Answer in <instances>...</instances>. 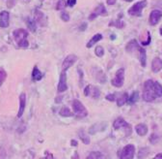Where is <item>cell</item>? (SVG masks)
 <instances>
[{
  "label": "cell",
  "mask_w": 162,
  "mask_h": 159,
  "mask_svg": "<svg viewBox=\"0 0 162 159\" xmlns=\"http://www.w3.org/2000/svg\"><path fill=\"white\" fill-rule=\"evenodd\" d=\"M95 55L99 56V57L103 56V54H104V49H103V48L100 47V46H98L97 48H95Z\"/></svg>",
  "instance_id": "obj_31"
},
{
  "label": "cell",
  "mask_w": 162,
  "mask_h": 159,
  "mask_svg": "<svg viewBox=\"0 0 162 159\" xmlns=\"http://www.w3.org/2000/svg\"><path fill=\"white\" fill-rule=\"evenodd\" d=\"M139 59H140V63H141L142 67H146L147 65V54L146 50L140 47L139 49Z\"/></svg>",
  "instance_id": "obj_19"
},
{
  "label": "cell",
  "mask_w": 162,
  "mask_h": 159,
  "mask_svg": "<svg viewBox=\"0 0 162 159\" xmlns=\"http://www.w3.org/2000/svg\"><path fill=\"white\" fill-rule=\"evenodd\" d=\"M149 148H141L139 150V153H138V158H144L146 157L147 155L149 154Z\"/></svg>",
  "instance_id": "obj_30"
},
{
  "label": "cell",
  "mask_w": 162,
  "mask_h": 159,
  "mask_svg": "<svg viewBox=\"0 0 162 159\" xmlns=\"http://www.w3.org/2000/svg\"><path fill=\"white\" fill-rule=\"evenodd\" d=\"M86 27H87V24H83L82 25L80 26L79 29H80V30H82V31H84V30L86 29Z\"/></svg>",
  "instance_id": "obj_40"
},
{
  "label": "cell",
  "mask_w": 162,
  "mask_h": 159,
  "mask_svg": "<svg viewBox=\"0 0 162 159\" xmlns=\"http://www.w3.org/2000/svg\"><path fill=\"white\" fill-rule=\"evenodd\" d=\"M76 4V0H68L67 1V5L70 7H73Z\"/></svg>",
  "instance_id": "obj_37"
},
{
  "label": "cell",
  "mask_w": 162,
  "mask_h": 159,
  "mask_svg": "<svg viewBox=\"0 0 162 159\" xmlns=\"http://www.w3.org/2000/svg\"><path fill=\"white\" fill-rule=\"evenodd\" d=\"M61 19L64 20V21H69L70 20V15L68 13H66V12H63L61 14Z\"/></svg>",
  "instance_id": "obj_35"
},
{
  "label": "cell",
  "mask_w": 162,
  "mask_h": 159,
  "mask_svg": "<svg viewBox=\"0 0 162 159\" xmlns=\"http://www.w3.org/2000/svg\"><path fill=\"white\" fill-rule=\"evenodd\" d=\"M110 38H111V40H112V39L114 40V39H115V35H111V37H110Z\"/></svg>",
  "instance_id": "obj_44"
},
{
  "label": "cell",
  "mask_w": 162,
  "mask_h": 159,
  "mask_svg": "<svg viewBox=\"0 0 162 159\" xmlns=\"http://www.w3.org/2000/svg\"><path fill=\"white\" fill-rule=\"evenodd\" d=\"M113 127H114V129L118 130V129H121V128H123V127L128 128V127H130V126H129V124H128V122H127L126 120H124L123 118H118L114 121Z\"/></svg>",
  "instance_id": "obj_15"
},
{
  "label": "cell",
  "mask_w": 162,
  "mask_h": 159,
  "mask_svg": "<svg viewBox=\"0 0 162 159\" xmlns=\"http://www.w3.org/2000/svg\"><path fill=\"white\" fill-rule=\"evenodd\" d=\"M61 101H62V96L56 97V99H55V102H56V103H60Z\"/></svg>",
  "instance_id": "obj_41"
},
{
  "label": "cell",
  "mask_w": 162,
  "mask_h": 159,
  "mask_svg": "<svg viewBox=\"0 0 162 159\" xmlns=\"http://www.w3.org/2000/svg\"><path fill=\"white\" fill-rule=\"evenodd\" d=\"M71 146L72 147H77V142L75 140H71Z\"/></svg>",
  "instance_id": "obj_42"
},
{
  "label": "cell",
  "mask_w": 162,
  "mask_h": 159,
  "mask_svg": "<svg viewBox=\"0 0 162 159\" xmlns=\"http://www.w3.org/2000/svg\"><path fill=\"white\" fill-rule=\"evenodd\" d=\"M162 96V85L152 80H148L144 84L143 99L147 102H153L157 97Z\"/></svg>",
  "instance_id": "obj_1"
},
{
  "label": "cell",
  "mask_w": 162,
  "mask_h": 159,
  "mask_svg": "<svg viewBox=\"0 0 162 159\" xmlns=\"http://www.w3.org/2000/svg\"><path fill=\"white\" fill-rule=\"evenodd\" d=\"M160 34H161V36H162V27L160 28Z\"/></svg>",
  "instance_id": "obj_46"
},
{
  "label": "cell",
  "mask_w": 162,
  "mask_h": 159,
  "mask_svg": "<svg viewBox=\"0 0 162 159\" xmlns=\"http://www.w3.org/2000/svg\"><path fill=\"white\" fill-rule=\"evenodd\" d=\"M135 154V147L133 144H128V146L124 147L122 150H119V157L123 158V159H132L134 157Z\"/></svg>",
  "instance_id": "obj_4"
},
{
  "label": "cell",
  "mask_w": 162,
  "mask_h": 159,
  "mask_svg": "<svg viewBox=\"0 0 162 159\" xmlns=\"http://www.w3.org/2000/svg\"><path fill=\"white\" fill-rule=\"evenodd\" d=\"M139 49H140V46L138 45V43L135 39L130 40L126 47V50L128 54H132L133 52H135V50H139Z\"/></svg>",
  "instance_id": "obj_14"
},
{
  "label": "cell",
  "mask_w": 162,
  "mask_h": 159,
  "mask_svg": "<svg viewBox=\"0 0 162 159\" xmlns=\"http://www.w3.org/2000/svg\"><path fill=\"white\" fill-rule=\"evenodd\" d=\"M101 39H102V35L101 34H99V33L95 34L93 37H92V39L89 42H88V44L86 45V47L87 48H92L95 44H97V43L99 42Z\"/></svg>",
  "instance_id": "obj_20"
},
{
  "label": "cell",
  "mask_w": 162,
  "mask_h": 159,
  "mask_svg": "<svg viewBox=\"0 0 162 159\" xmlns=\"http://www.w3.org/2000/svg\"><path fill=\"white\" fill-rule=\"evenodd\" d=\"M59 114H60L61 117H64V118H69V117H72L73 114L70 111V109L68 107H62V109L60 110V112H59Z\"/></svg>",
  "instance_id": "obj_23"
},
{
  "label": "cell",
  "mask_w": 162,
  "mask_h": 159,
  "mask_svg": "<svg viewBox=\"0 0 162 159\" xmlns=\"http://www.w3.org/2000/svg\"><path fill=\"white\" fill-rule=\"evenodd\" d=\"M162 17V12L159 10H153L152 11L151 15H150V19H149V23L151 25H156L158 24V21L160 20Z\"/></svg>",
  "instance_id": "obj_9"
},
{
  "label": "cell",
  "mask_w": 162,
  "mask_h": 159,
  "mask_svg": "<svg viewBox=\"0 0 162 159\" xmlns=\"http://www.w3.org/2000/svg\"><path fill=\"white\" fill-rule=\"evenodd\" d=\"M124 1H127V2H132L133 0H124Z\"/></svg>",
  "instance_id": "obj_45"
},
{
  "label": "cell",
  "mask_w": 162,
  "mask_h": 159,
  "mask_svg": "<svg viewBox=\"0 0 162 159\" xmlns=\"http://www.w3.org/2000/svg\"><path fill=\"white\" fill-rule=\"evenodd\" d=\"M67 89H68V85H67V73H66L65 70H63L61 75H60V79H59L57 90L59 92H64V91H66Z\"/></svg>",
  "instance_id": "obj_7"
},
{
  "label": "cell",
  "mask_w": 162,
  "mask_h": 159,
  "mask_svg": "<svg viewBox=\"0 0 162 159\" xmlns=\"http://www.w3.org/2000/svg\"><path fill=\"white\" fill-rule=\"evenodd\" d=\"M135 131L137 132V134L139 136H145L148 133V127H147L146 124H143V123H140V124H137L135 126Z\"/></svg>",
  "instance_id": "obj_17"
},
{
  "label": "cell",
  "mask_w": 162,
  "mask_h": 159,
  "mask_svg": "<svg viewBox=\"0 0 162 159\" xmlns=\"http://www.w3.org/2000/svg\"><path fill=\"white\" fill-rule=\"evenodd\" d=\"M138 99H139V93H138V91H135V92L132 93L130 97L128 96V102L129 104H134L135 102H137Z\"/></svg>",
  "instance_id": "obj_27"
},
{
  "label": "cell",
  "mask_w": 162,
  "mask_h": 159,
  "mask_svg": "<svg viewBox=\"0 0 162 159\" xmlns=\"http://www.w3.org/2000/svg\"><path fill=\"white\" fill-rule=\"evenodd\" d=\"M26 24L28 26V28L30 29L32 32H35L36 31V21L35 19H32L30 18H27L26 19Z\"/></svg>",
  "instance_id": "obj_26"
},
{
  "label": "cell",
  "mask_w": 162,
  "mask_h": 159,
  "mask_svg": "<svg viewBox=\"0 0 162 159\" xmlns=\"http://www.w3.org/2000/svg\"><path fill=\"white\" fill-rule=\"evenodd\" d=\"M102 157H103V155L100 153H99V151H93V153H91L87 156L88 159H97V158H102Z\"/></svg>",
  "instance_id": "obj_28"
},
{
  "label": "cell",
  "mask_w": 162,
  "mask_h": 159,
  "mask_svg": "<svg viewBox=\"0 0 162 159\" xmlns=\"http://www.w3.org/2000/svg\"><path fill=\"white\" fill-rule=\"evenodd\" d=\"M152 70L154 73H158L160 70H162V59L159 57L153 58L152 62Z\"/></svg>",
  "instance_id": "obj_16"
},
{
  "label": "cell",
  "mask_w": 162,
  "mask_h": 159,
  "mask_svg": "<svg viewBox=\"0 0 162 159\" xmlns=\"http://www.w3.org/2000/svg\"><path fill=\"white\" fill-rule=\"evenodd\" d=\"M13 35H14V41H16V43L18 44V47L27 48L29 46V43L27 40V36H28L27 30L22 29V28H19V29L14 30Z\"/></svg>",
  "instance_id": "obj_2"
},
{
  "label": "cell",
  "mask_w": 162,
  "mask_h": 159,
  "mask_svg": "<svg viewBox=\"0 0 162 159\" xmlns=\"http://www.w3.org/2000/svg\"><path fill=\"white\" fill-rule=\"evenodd\" d=\"M77 61V56L75 54H70L68 55L66 58L64 59L63 61V64H62V69L67 71L70 67H71L73 64Z\"/></svg>",
  "instance_id": "obj_8"
},
{
  "label": "cell",
  "mask_w": 162,
  "mask_h": 159,
  "mask_svg": "<svg viewBox=\"0 0 162 159\" xmlns=\"http://www.w3.org/2000/svg\"><path fill=\"white\" fill-rule=\"evenodd\" d=\"M106 15H107V12H106L105 7L102 4H99L97 8L95 9L94 13H92V15L89 17V19L93 20L94 19H95L98 16H106Z\"/></svg>",
  "instance_id": "obj_10"
},
{
  "label": "cell",
  "mask_w": 162,
  "mask_h": 159,
  "mask_svg": "<svg viewBox=\"0 0 162 159\" xmlns=\"http://www.w3.org/2000/svg\"><path fill=\"white\" fill-rule=\"evenodd\" d=\"M154 158H156V159H157V158H162V153H158V154H156V156H154Z\"/></svg>",
  "instance_id": "obj_43"
},
{
  "label": "cell",
  "mask_w": 162,
  "mask_h": 159,
  "mask_svg": "<svg viewBox=\"0 0 162 159\" xmlns=\"http://www.w3.org/2000/svg\"><path fill=\"white\" fill-rule=\"evenodd\" d=\"M92 127H94L95 129H89V133L94 135V134H95V132H98V131H103V130H105L106 123L104 124V122H100V123H95Z\"/></svg>",
  "instance_id": "obj_18"
},
{
  "label": "cell",
  "mask_w": 162,
  "mask_h": 159,
  "mask_svg": "<svg viewBox=\"0 0 162 159\" xmlns=\"http://www.w3.org/2000/svg\"><path fill=\"white\" fill-rule=\"evenodd\" d=\"M32 79L34 80V81L38 82V81H41V80L43 79V73L39 70V68L35 66L34 69H33V72H32Z\"/></svg>",
  "instance_id": "obj_21"
},
{
  "label": "cell",
  "mask_w": 162,
  "mask_h": 159,
  "mask_svg": "<svg viewBox=\"0 0 162 159\" xmlns=\"http://www.w3.org/2000/svg\"><path fill=\"white\" fill-rule=\"evenodd\" d=\"M99 95H100V92H99V88H95V86L91 85V88H90V94H89V96H92L94 99H97V98L99 97Z\"/></svg>",
  "instance_id": "obj_25"
},
{
  "label": "cell",
  "mask_w": 162,
  "mask_h": 159,
  "mask_svg": "<svg viewBox=\"0 0 162 159\" xmlns=\"http://www.w3.org/2000/svg\"><path fill=\"white\" fill-rule=\"evenodd\" d=\"M109 25H110V26H111V25H115V26H117L118 28H124V25H126V24H124L123 20L118 19V20L115 21V23H110Z\"/></svg>",
  "instance_id": "obj_32"
},
{
  "label": "cell",
  "mask_w": 162,
  "mask_h": 159,
  "mask_svg": "<svg viewBox=\"0 0 162 159\" xmlns=\"http://www.w3.org/2000/svg\"><path fill=\"white\" fill-rule=\"evenodd\" d=\"M147 6V0H142V1L136 2L133 6L129 8L128 14L130 16H135V17H140L141 16L142 10Z\"/></svg>",
  "instance_id": "obj_5"
},
{
  "label": "cell",
  "mask_w": 162,
  "mask_h": 159,
  "mask_svg": "<svg viewBox=\"0 0 162 159\" xmlns=\"http://www.w3.org/2000/svg\"><path fill=\"white\" fill-rule=\"evenodd\" d=\"M128 94L127 92H124V93H123V94L119 98H118L117 105L119 106V107H122V106H124V104L128 102Z\"/></svg>",
  "instance_id": "obj_22"
},
{
  "label": "cell",
  "mask_w": 162,
  "mask_h": 159,
  "mask_svg": "<svg viewBox=\"0 0 162 159\" xmlns=\"http://www.w3.org/2000/svg\"><path fill=\"white\" fill-rule=\"evenodd\" d=\"M6 78H7V72L2 67H0V86L2 85Z\"/></svg>",
  "instance_id": "obj_29"
},
{
  "label": "cell",
  "mask_w": 162,
  "mask_h": 159,
  "mask_svg": "<svg viewBox=\"0 0 162 159\" xmlns=\"http://www.w3.org/2000/svg\"><path fill=\"white\" fill-rule=\"evenodd\" d=\"M90 88H91V85L90 84L87 85L86 88H85V89H84V95L85 96H89V94H90Z\"/></svg>",
  "instance_id": "obj_36"
},
{
  "label": "cell",
  "mask_w": 162,
  "mask_h": 159,
  "mask_svg": "<svg viewBox=\"0 0 162 159\" xmlns=\"http://www.w3.org/2000/svg\"><path fill=\"white\" fill-rule=\"evenodd\" d=\"M124 69L121 68L119 70H117L116 74H115V78L111 81V84L115 88H122L124 85Z\"/></svg>",
  "instance_id": "obj_6"
},
{
  "label": "cell",
  "mask_w": 162,
  "mask_h": 159,
  "mask_svg": "<svg viewBox=\"0 0 162 159\" xmlns=\"http://www.w3.org/2000/svg\"><path fill=\"white\" fill-rule=\"evenodd\" d=\"M9 19H10V14L7 11H2L0 13V27L6 28L9 26Z\"/></svg>",
  "instance_id": "obj_11"
},
{
  "label": "cell",
  "mask_w": 162,
  "mask_h": 159,
  "mask_svg": "<svg viewBox=\"0 0 162 159\" xmlns=\"http://www.w3.org/2000/svg\"><path fill=\"white\" fill-rule=\"evenodd\" d=\"M25 104H26V95L25 93H21L19 95V110L18 114V118H21L25 110Z\"/></svg>",
  "instance_id": "obj_13"
},
{
  "label": "cell",
  "mask_w": 162,
  "mask_h": 159,
  "mask_svg": "<svg viewBox=\"0 0 162 159\" xmlns=\"http://www.w3.org/2000/svg\"><path fill=\"white\" fill-rule=\"evenodd\" d=\"M106 99L108 101H111V102H113V101H115V95L114 94H108V95H106Z\"/></svg>",
  "instance_id": "obj_38"
},
{
  "label": "cell",
  "mask_w": 162,
  "mask_h": 159,
  "mask_svg": "<svg viewBox=\"0 0 162 159\" xmlns=\"http://www.w3.org/2000/svg\"><path fill=\"white\" fill-rule=\"evenodd\" d=\"M65 7H66V1H64V0H58L56 9L60 11V10H64Z\"/></svg>",
  "instance_id": "obj_34"
},
{
  "label": "cell",
  "mask_w": 162,
  "mask_h": 159,
  "mask_svg": "<svg viewBox=\"0 0 162 159\" xmlns=\"http://www.w3.org/2000/svg\"><path fill=\"white\" fill-rule=\"evenodd\" d=\"M35 21L36 23H38L40 25L42 26H46L47 24V19L46 18V16L43 15V13H42L41 11H35Z\"/></svg>",
  "instance_id": "obj_12"
},
{
  "label": "cell",
  "mask_w": 162,
  "mask_h": 159,
  "mask_svg": "<svg viewBox=\"0 0 162 159\" xmlns=\"http://www.w3.org/2000/svg\"><path fill=\"white\" fill-rule=\"evenodd\" d=\"M150 142H151V144H156L158 141H159V137H158V135H156V134H152L151 135V137H150Z\"/></svg>",
  "instance_id": "obj_33"
},
{
  "label": "cell",
  "mask_w": 162,
  "mask_h": 159,
  "mask_svg": "<svg viewBox=\"0 0 162 159\" xmlns=\"http://www.w3.org/2000/svg\"><path fill=\"white\" fill-rule=\"evenodd\" d=\"M72 109L75 114L77 115L78 118H85L88 114V111L84 107V105L80 102L79 100L75 99L72 101Z\"/></svg>",
  "instance_id": "obj_3"
},
{
  "label": "cell",
  "mask_w": 162,
  "mask_h": 159,
  "mask_svg": "<svg viewBox=\"0 0 162 159\" xmlns=\"http://www.w3.org/2000/svg\"><path fill=\"white\" fill-rule=\"evenodd\" d=\"M106 2H107L108 5H114L117 2V0H107Z\"/></svg>",
  "instance_id": "obj_39"
},
{
  "label": "cell",
  "mask_w": 162,
  "mask_h": 159,
  "mask_svg": "<svg viewBox=\"0 0 162 159\" xmlns=\"http://www.w3.org/2000/svg\"><path fill=\"white\" fill-rule=\"evenodd\" d=\"M78 135H79V138L81 139L85 144H90V137H88V135L84 132V130H80L78 132Z\"/></svg>",
  "instance_id": "obj_24"
}]
</instances>
